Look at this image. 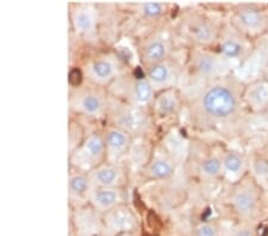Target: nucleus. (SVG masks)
I'll list each match as a JSON object with an SVG mask.
<instances>
[{
  "label": "nucleus",
  "mask_w": 268,
  "mask_h": 236,
  "mask_svg": "<svg viewBox=\"0 0 268 236\" xmlns=\"http://www.w3.org/2000/svg\"><path fill=\"white\" fill-rule=\"evenodd\" d=\"M144 115L138 109H129L120 115V123L129 129H138L142 127V118Z\"/></svg>",
  "instance_id": "nucleus-15"
},
{
  "label": "nucleus",
  "mask_w": 268,
  "mask_h": 236,
  "mask_svg": "<svg viewBox=\"0 0 268 236\" xmlns=\"http://www.w3.org/2000/svg\"><path fill=\"white\" fill-rule=\"evenodd\" d=\"M198 68L203 72H211L214 69V62L209 57H201L198 61Z\"/></svg>",
  "instance_id": "nucleus-25"
},
{
  "label": "nucleus",
  "mask_w": 268,
  "mask_h": 236,
  "mask_svg": "<svg viewBox=\"0 0 268 236\" xmlns=\"http://www.w3.org/2000/svg\"><path fill=\"white\" fill-rule=\"evenodd\" d=\"M89 75L99 83H106L115 74V64L110 59H97L89 65Z\"/></svg>",
  "instance_id": "nucleus-6"
},
{
  "label": "nucleus",
  "mask_w": 268,
  "mask_h": 236,
  "mask_svg": "<svg viewBox=\"0 0 268 236\" xmlns=\"http://www.w3.org/2000/svg\"><path fill=\"white\" fill-rule=\"evenodd\" d=\"M153 85L151 81L146 80V79H141L134 84L133 88V98L136 104L144 105L148 104L149 101L153 99Z\"/></svg>",
  "instance_id": "nucleus-8"
},
{
  "label": "nucleus",
  "mask_w": 268,
  "mask_h": 236,
  "mask_svg": "<svg viewBox=\"0 0 268 236\" xmlns=\"http://www.w3.org/2000/svg\"><path fill=\"white\" fill-rule=\"evenodd\" d=\"M105 144L111 152L119 153V152L125 151V148L128 147L129 137L127 134L122 130H110L107 133L106 138H105Z\"/></svg>",
  "instance_id": "nucleus-9"
},
{
  "label": "nucleus",
  "mask_w": 268,
  "mask_h": 236,
  "mask_svg": "<svg viewBox=\"0 0 268 236\" xmlns=\"http://www.w3.org/2000/svg\"><path fill=\"white\" fill-rule=\"evenodd\" d=\"M142 12L147 16V17H157L164 12V5L156 1H149L142 4Z\"/></svg>",
  "instance_id": "nucleus-18"
},
{
  "label": "nucleus",
  "mask_w": 268,
  "mask_h": 236,
  "mask_svg": "<svg viewBox=\"0 0 268 236\" xmlns=\"http://www.w3.org/2000/svg\"><path fill=\"white\" fill-rule=\"evenodd\" d=\"M120 169L115 166H101L92 173L91 182L100 187H112L120 179Z\"/></svg>",
  "instance_id": "nucleus-5"
},
{
  "label": "nucleus",
  "mask_w": 268,
  "mask_h": 236,
  "mask_svg": "<svg viewBox=\"0 0 268 236\" xmlns=\"http://www.w3.org/2000/svg\"><path fill=\"white\" fill-rule=\"evenodd\" d=\"M73 23H74L75 29L80 33L87 34L93 30L94 28V16L87 9H79L78 11L73 15Z\"/></svg>",
  "instance_id": "nucleus-10"
},
{
  "label": "nucleus",
  "mask_w": 268,
  "mask_h": 236,
  "mask_svg": "<svg viewBox=\"0 0 268 236\" xmlns=\"http://www.w3.org/2000/svg\"><path fill=\"white\" fill-rule=\"evenodd\" d=\"M175 105H177V101H175V97L173 94L166 93L157 99V109L161 114L167 115L173 112L175 109Z\"/></svg>",
  "instance_id": "nucleus-16"
},
{
  "label": "nucleus",
  "mask_w": 268,
  "mask_h": 236,
  "mask_svg": "<svg viewBox=\"0 0 268 236\" xmlns=\"http://www.w3.org/2000/svg\"><path fill=\"white\" fill-rule=\"evenodd\" d=\"M105 146H106L105 141L100 136H89L87 140L84 142L83 147L79 149V160L83 161L84 164H94L104 155Z\"/></svg>",
  "instance_id": "nucleus-2"
},
{
  "label": "nucleus",
  "mask_w": 268,
  "mask_h": 236,
  "mask_svg": "<svg viewBox=\"0 0 268 236\" xmlns=\"http://www.w3.org/2000/svg\"><path fill=\"white\" fill-rule=\"evenodd\" d=\"M109 223L115 230H122L133 224V217H131L129 210L118 209L112 212V215L110 216Z\"/></svg>",
  "instance_id": "nucleus-14"
},
{
  "label": "nucleus",
  "mask_w": 268,
  "mask_h": 236,
  "mask_svg": "<svg viewBox=\"0 0 268 236\" xmlns=\"http://www.w3.org/2000/svg\"><path fill=\"white\" fill-rule=\"evenodd\" d=\"M235 204L241 212H249L254 206V201L248 193L241 192L236 196Z\"/></svg>",
  "instance_id": "nucleus-17"
},
{
  "label": "nucleus",
  "mask_w": 268,
  "mask_h": 236,
  "mask_svg": "<svg viewBox=\"0 0 268 236\" xmlns=\"http://www.w3.org/2000/svg\"><path fill=\"white\" fill-rule=\"evenodd\" d=\"M74 106L81 112L91 116H96L101 112L104 101L98 93L92 91H84L74 98Z\"/></svg>",
  "instance_id": "nucleus-3"
},
{
  "label": "nucleus",
  "mask_w": 268,
  "mask_h": 236,
  "mask_svg": "<svg viewBox=\"0 0 268 236\" xmlns=\"http://www.w3.org/2000/svg\"><path fill=\"white\" fill-rule=\"evenodd\" d=\"M241 20L247 26H256L260 23V15L254 10H247L241 13Z\"/></svg>",
  "instance_id": "nucleus-19"
},
{
  "label": "nucleus",
  "mask_w": 268,
  "mask_h": 236,
  "mask_svg": "<svg viewBox=\"0 0 268 236\" xmlns=\"http://www.w3.org/2000/svg\"><path fill=\"white\" fill-rule=\"evenodd\" d=\"M148 80L153 86H165L172 79V70L164 62L155 64L149 68Z\"/></svg>",
  "instance_id": "nucleus-7"
},
{
  "label": "nucleus",
  "mask_w": 268,
  "mask_h": 236,
  "mask_svg": "<svg viewBox=\"0 0 268 236\" xmlns=\"http://www.w3.org/2000/svg\"><path fill=\"white\" fill-rule=\"evenodd\" d=\"M91 179L85 175L75 174L69 178V183H68V187H69V192L73 196L81 197L85 196L87 193H91Z\"/></svg>",
  "instance_id": "nucleus-12"
},
{
  "label": "nucleus",
  "mask_w": 268,
  "mask_h": 236,
  "mask_svg": "<svg viewBox=\"0 0 268 236\" xmlns=\"http://www.w3.org/2000/svg\"><path fill=\"white\" fill-rule=\"evenodd\" d=\"M201 169L206 174L209 175H214L218 173V170L220 169V162L218 161L217 159H209L206 161L203 162L201 165Z\"/></svg>",
  "instance_id": "nucleus-21"
},
{
  "label": "nucleus",
  "mask_w": 268,
  "mask_h": 236,
  "mask_svg": "<svg viewBox=\"0 0 268 236\" xmlns=\"http://www.w3.org/2000/svg\"><path fill=\"white\" fill-rule=\"evenodd\" d=\"M225 169L230 172H237L238 169H241V160L240 157L234 155V154H230V155L227 156L224 161Z\"/></svg>",
  "instance_id": "nucleus-22"
},
{
  "label": "nucleus",
  "mask_w": 268,
  "mask_h": 236,
  "mask_svg": "<svg viewBox=\"0 0 268 236\" xmlns=\"http://www.w3.org/2000/svg\"><path fill=\"white\" fill-rule=\"evenodd\" d=\"M149 172H151V174L153 175L154 178H157V179H166V178H169L170 175L174 173V169H173L172 164L168 162L167 160L157 159L151 165Z\"/></svg>",
  "instance_id": "nucleus-13"
},
{
  "label": "nucleus",
  "mask_w": 268,
  "mask_h": 236,
  "mask_svg": "<svg viewBox=\"0 0 268 236\" xmlns=\"http://www.w3.org/2000/svg\"><path fill=\"white\" fill-rule=\"evenodd\" d=\"M166 44L160 39H154V41L149 42L146 46V49H144V57L153 65L161 62L162 59L166 56Z\"/></svg>",
  "instance_id": "nucleus-11"
},
{
  "label": "nucleus",
  "mask_w": 268,
  "mask_h": 236,
  "mask_svg": "<svg viewBox=\"0 0 268 236\" xmlns=\"http://www.w3.org/2000/svg\"><path fill=\"white\" fill-rule=\"evenodd\" d=\"M236 236H251V232L249 230H241V232H238Z\"/></svg>",
  "instance_id": "nucleus-26"
},
{
  "label": "nucleus",
  "mask_w": 268,
  "mask_h": 236,
  "mask_svg": "<svg viewBox=\"0 0 268 236\" xmlns=\"http://www.w3.org/2000/svg\"><path fill=\"white\" fill-rule=\"evenodd\" d=\"M203 106L205 111L211 116L227 117L235 109V97L228 88L216 86L204 94Z\"/></svg>",
  "instance_id": "nucleus-1"
},
{
  "label": "nucleus",
  "mask_w": 268,
  "mask_h": 236,
  "mask_svg": "<svg viewBox=\"0 0 268 236\" xmlns=\"http://www.w3.org/2000/svg\"><path fill=\"white\" fill-rule=\"evenodd\" d=\"M196 236H216V230L214 227L209 224H201L197 229Z\"/></svg>",
  "instance_id": "nucleus-24"
},
{
  "label": "nucleus",
  "mask_w": 268,
  "mask_h": 236,
  "mask_svg": "<svg viewBox=\"0 0 268 236\" xmlns=\"http://www.w3.org/2000/svg\"><path fill=\"white\" fill-rule=\"evenodd\" d=\"M193 35L196 38L201 39V41H205V39H207L210 37V29L204 24L194 26Z\"/></svg>",
  "instance_id": "nucleus-23"
},
{
  "label": "nucleus",
  "mask_w": 268,
  "mask_h": 236,
  "mask_svg": "<svg viewBox=\"0 0 268 236\" xmlns=\"http://www.w3.org/2000/svg\"><path fill=\"white\" fill-rule=\"evenodd\" d=\"M89 198L94 208L101 210V211H106L117 205L120 196L116 188L99 187L89 193Z\"/></svg>",
  "instance_id": "nucleus-4"
},
{
  "label": "nucleus",
  "mask_w": 268,
  "mask_h": 236,
  "mask_svg": "<svg viewBox=\"0 0 268 236\" xmlns=\"http://www.w3.org/2000/svg\"><path fill=\"white\" fill-rule=\"evenodd\" d=\"M116 236H130L129 234H119V235H116Z\"/></svg>",
  "instance_id": "nucleus-27"
},
{
  "label": "nucleus",
  "mask_w": 268,
  "mask_h": 236,
  "mask_svg": "<svg viewBox=\"0 0 268 236\" xmlns=\"http://www.w3.org/2000/svg\"><path fill=\"white\" fill-rule=\"evenodd\" d=\"M220 51H222V52L225 55V56L235 57L241 52V46L234 41H228L223 44Z\"/></svg>",
  "instance_id": "nucleus-20"
}]
</instances>
